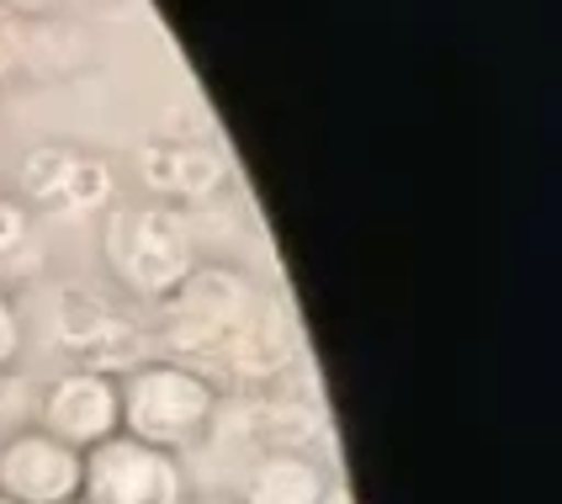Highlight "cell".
Segmentation results:
<instances>
[{
    "label": "cell",
    "mask_w": 562,
    "mask_h": 504,
    "mask_svg": "<svg viewBox=\"0 0 562 504\" xmlns=\"http://www.w3.org/2000/svg\"><path fill=\"white\" fill-rule=\"evenodd\" d=\"M144 187L165 191V197H207L223 181V159L202 144H155L138 159Z\"/></svg>",
    "instance_id": "cell-7"
},
{
    "label": "cell",
    "mask_w": 562,
    "mask_h": 504,
    "mask_svg": "<svg viewBox=\"0 0 562 504\" xmlns=\"http://www.w3.org/2000/svg\"><path fill=\"white\" fill-rule=\"evenodd\" d=\"M22 356V314L11 309V298L0 292V372H11Z\"/></svg>",
    "instance_id": "cell-10"
},
{
    "label": "cell",
    "mask_w": 562,
    "mask_h": 504,
    "mask_svg": "<svg viewBox=\"0 0 562 504\" xmlns=\"http://www.w3.org/2000/svg\"><path fill=\"white\" fill-rule=\"evenodd\" d=\"M80 500L86 504H187V473L176 451L144 446L133 436H106L80 451Z\"/></svg>",
    "instance_id": "cell-3"
},
{
    "label": "cell",
    "mask_w": 562,
    "mask_h": 504,
    "mask_svg": "<svg viewBox=\"0 0 562 504\" xmlns=\"http://www.w3.org/2000/svg\"><path fill=\"white\" fill-rule=\"evenodd\" d=\"M117 404H123V436L159 446V451H181V446L202 441V430L213 425L218 393L191 367L149 361V367L127 372V382L117 388Z\"/></svg>",
    "instance_id": "cell-1"
},
{
    "label": "cell",
    "mask_w": 562,
    "mask_h": 504,
    "mask_svg": "<svg viewBox=\"0 0 562 504\" xmlns=\"http://www.w3.org/2000/svg\"><path fill=\"white\" fill-rule=\"evenodd\" d=\"M37 266H43V245H37L32 213L22 202L0 197V277H32Z\"/></svg>",
    "instance_id": "cell-9"
},
{
    "label": "cell",
    "mask_w": 562,
    "mask_h": 504,
    "mask_svg": "<svg viewBox=\"0 0 562 504\" xmlns=\"http://www.w3.org/2000/svg\"><path fill=\"white\" fill-rule=\"evenodd\" d=\"M324 489H329V478L308 457H266L245 478V504H318Z\"/></svg>",
    "instance_id": "cell-8"
},
{
    "label": "cell",
    "mask_w": 562,
    "mask_h": 504,
    "mask_svg": "<svg viewBox=\"0 0 562 504\" xmlns=\"http://www.w3.org/2000/svg\"><path fill=\"white\" fill-rule=\"evenodd\" d=\"M54 441L91 451L106 436L123 430V404H117V382L106 372H69L43 393V425Z\"/></svg>",
    "instance_id": "cell-5"
},
{
    "label": "cell",
    "mask_w": 562,
    "mask_h": 504,
    "mask_svg": "<svg viewBox=\"0 0 562 504\" xmlns=\"http://www.w3.org/2000/svg\"><path fill=\"white\" fill-rule=\"evenodd\" d=\"M318 504H356V494H350V483H329Z\"/></svg>",
    "instance_id": "cell-12"
},
{
    "label": "cell",
    "mask_w": 562,
    "mask_h": 504,
    "mask_svg": "<svg viewBox=\"0 0 562 504\" xmlns=\"http://www.w3.org/2000/svg\"><path fill=\"white\" fill-rule=\"evenodd\" d=\"M0 500L11 504H69L80 500V451L48 430H22L0 446Z\"/></svg>",
    "instance_id": "cell-4"
},
{
    "label": "cell",
    "mask_w": 562,
    "mask_h": 504,
    "mask_svg": "<svg viewBox=\"0 0 562 504\" xmlns=\"http://www.w3.org/2000/svg\"><path fill=\"white\" fill-rule=\"evenodd\" d=\"M69 504H86V500H69Z\"/></svg>",
    "instance_id": "cell-13"
},
{
    "label": "cell",
    "mask_w": 562,
    "mask_h": 504,
    "mask_svg": "<svg viewBox=\"0 0 562 504\" xmlns=\"http://www.w3.org/2000/svg\"><path fill=\"white\" fill-rule=\"evenodd\" d=\"M106 260L133 292L176 298L191 282V239L170 208H127L106 228Z\"/></svg>",
    "instance_id": "cell-2"
},
{
    "label": "cell",
    "mask_w": 562,
    "mask_h": 504,
    "mask_svg": "<svg viewBox=\"0 0 562 504\" xmlns=\"http://www.w3.org/2000/svg\"><path fill=\"white\" fill-rule=\"evenodd\" d=\"M0 504H11V500H0Z\"/></svg>",
    "instance_id": "cell-14"
},
{
    "label": "cell",
    "mask_w": 562,
    "mask_h": 504,
    "mask_svg": "<svg viewBox=\"0 0 562 504\" xmlns=\"http://www.w3.org/2000/svg\"><path fill=\"white\" fill-rule=\"evenodd\" d=\"M5 11H16V16H43V11H54L59 0H0Z\"/></svg>",
    "instance_id": "cell-11"
},
{
    "label": "cell",
    "mask_w": 562,
    "mask_h": 504,
    "mask_svg": "<svg viewBox=\"0 0 562 504\" xmlns=\"http://www.w3.org/2000/svg\"><path fill=\"white\" fill-rule=\"evenodd\" d=\"M112 191V176L95 170V159H80L69 149H32L27 155V197L32 202H69L91 208Z\"/></svg>",
    "instance_id": "cell-6"
}]
</instances>
